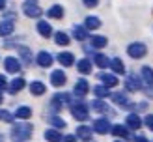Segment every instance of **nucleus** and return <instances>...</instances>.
Wrapping results in <instances>:
<instances>
[{
  "instance_id": "nucleus-17",
  "label": "nucleus",
  "mask_w": 153,
  "mask_h": 142,
  "mask_svg": "<svg viewBox=\"0 0 153 142\" xmlns=\"http://www.w3.org/2000/svg\"><path fill=\"white\" fill-rule=\"evenodd\" d=\"M91 133H94V129H91L90 125H79L76 127V137H79L80 140H90Z\"/></svg>"
},
{
  "instance_id": "nucleus-4",
  "label": "nucleus",
  "mask_w": 153,
  "mask_h": 142,
  "mask_svg": "<svg viewBox=\"0 0 153 142\" xmlns=\"http://www.w3.org/2000/svg\"><path fill=\"white\" fill-rule=\"evenodd\" d=\"M71 114H73L75 120L84 122V120H88L90 112H88V107H86V105H84L82 101H79V103H73V105H71Z\"/></svg>"
},
{
  "instance_id": "nucleus-22",
  "label": "nucleus",
  "mask_w": 153,
  "mask_h": 142,
  "mask_svg": "<svg viewBox=\"0 0 153 142\" xmlns=\"http://www.w3.org/2000/svg\"><path fill=\"white\" fill-rule=\"evenodd\" d=\"M94 62L97 67H101V69H106V67H110V60L106 58L105 54H101V52H97V54L94 56Z\"/></svg>"
},
{
  "instance_id": "nucleus-26",
  "label": "nucleus",
  "mask_w": 153,
  "mask_h": 142,
  "mask_svg": "<svg viewBox=\"0 0 153 142\" xmlns=\"http://www.w3.org/2000/svg\"><path fill=\"white\" fill-rule=\"evenodd\" d=\"M91 109H94L95 112H108L110 109H108V105H106L103 99H94L91 101V105H90Z\"/></svg>"
},
{
  "instance_id": "nucleus-24",
  "label": "nucleus",
  "mask_w": 153,
  "mask_h": 142,
  "mask_svg": "<svg viewBox=\"0 0 153 142\" xmlns=\"http://www.w3.org/2000/svg\"><path fill=\"white\" fill-rule=\"evenodd\" d=\"M91 49H103L106 47V43H108V39H106L105 36H91Z\"/></svg>"
},
{
  "instance_id": "nucleus-30",
  "label": "nucleus",
  "mask_w": 153,
  "mask_h": 142,
  "mask_svg": "<svg viewBox=\"0 0 153 142\" xmlns=\"http://www.w3.org/2000/svg\"><path fill=\"white\" fill-rule=\"evenodd\" d=\"M110 67H112V71L114 73H125V65H123V62H121L120 58H112L110 60Z\"/></svg>"
},
{
  "instance_id": "nucleus-20",
  "label": "nucleus",
  "mask_w": 153,
  "mask_h": 142,
  "mask_svg": "<svg viewBox=\"0 0 153 142\" xmlns=\"http://www.w3.org/2000/svg\"><path fill=\"white\" fill-rule=\"evenodd\" d=\"M26 86V80L22 79V77H17V79H13L11 80V84H10V92L11 94H17V92H21L22 88Z\"/></svg>"
},
{
  "instance_id": "nucleus-14",
  "label": "nucleus",
  "mask_w": 153,
  "mask_h": 142,
  "mask_svg": "<svg viewBox=\"0 0 153 142\" xmlns=\"http://www.w3.org/2000/svg\"><path fill=\"white\" fill-rule=\"evenodd\" d=\"M110 133L116 135V137H120V138H131V135H129V127H127V125H120V123H116V125H112Z\"/></svg>"
},
{
  "instance_id": "nucleus-38",
  "label": "nucleus",
  "mask_w": 153,
  "mask_h": 142,
  "mask_svg": "<svg viewBox=\"0 0 153 142\" xmlns=\"http://www.w3.org/2000/svg\"><path fill=\"white\" fill-rule=\"evenodd\" d=\"M144 123H146V127L149 131H153V114H148L146 118H144Z\"/></svg>"
},
{
  "instance_id": "nucleus-45",
  "label": "nucleus",
  "mask_w": 153,
  "mask_h": 142,
  "mask_svg": "<svg viewBox=\"0 0 153 142\" xmlns=\"http://www.w3.org/2000/svg\"><path fill=\"white\" fill-rule=\"evenodd\" d=\"M0 142H4V137H2V135H0Z\"/></svg>"
},
{
  "instance_id": "nucleus-29",
  "label": "nucleus",
  "mask_w": 153,
  "mask_h": 142,
  "mask_svg": "<svg viewBox=\"0 0 153 142\" xmlns=\"http://www.w3.org/2000/svg\"><path fill=\"white\" fill-rule=\"evenodd\" d=\"M84 26H86L88 30H97L99 26H101V21H99V17H86V21H84Z\"/></svg>"
},
{
  "instance_id": "nucleus-25",
  "label": "nucleus",
  "mask_w": 153,
  "mask_h": 142,
  "mask_svg": "<svg viewBox=\"0 0 153 142\" xmlns=\"http://www.w3.org/2000/svg\"><path fill=\"white\" fill-rule=\"evenodd\" d=\"M76 69L82 75H88V73H91V62L88 58H82V60H79V64H76Z\"/></svg>"
},
{
  "instance_id": "nucleus-19",
  "label": "nucleus",
  "mask_w": 153,
  "mask_h": 142,
  "mask_svg": "<svg viewBox=\"0 0 153 142\" xmlns=\"http://www.w3.org/2000/svg\"><path fill=\"white\" fill-rule=\"evenodd\" d=\"M58 62L62 64L64 67H69V65L75 64V56L71 54V52H60V54H58Z\"/></svg>"
},
{
  "instance_id": "nucleus-5",
  "label": "nucleus",
  "mask_w": 153,
  "mask_h": 142,
  "mask_svg": "<svg viewBox=\"0 0 153 142\" xmlns=\"http://www.w3.org/2000/svg\"><path fill=\"white\" fill-rule=\"evenodd\" d=\"M140 75H142V80H144V86H146L148 94H151L153 92V69L149 65H144Z\"/></svg>"
},
{
  "instance_id": "nucleus-13",
  "label": "nucleus",
  "mask_w": 153,
  "mask_h": 142,
  "mask_svg": "<svg viewBox=\"0 0 153 142\" xmlns=\"http://www.w3.org/2000/svg\"><path fill=\"white\" fill-rule=\"evenodd\" d=\"M142 123H144V122L140 120L138 114H129V116L125 118V125L129 127V129H140Z\"/></svg>"
},
{
  "instance_id": "nucleus-2",
  "label": "nucleus",
  "mask_w": 153,
  "mask_h": 142,
  "mask_svg": "<svg viewBox=\"0 0 153 142\" xmlns=\"http://www.w3.org/2000/svg\"><path fill=\"white\" fill-rule=\"evenodd\" d=\"M127 54L131 56V58H134V60L144 58V56L148 54V47L144 43H140V41H134V43H131L127 47Z\"/></svg>"
},
{
  "instance_id": "nucleus-1",
  "label": "nucleus",
  "mask_w": 153,
  "mask_h": 142,
  "mask_svg": "<svg viewBox=\"0 0 153 142\" xmlns=\"http://www.w3.org/2000/svg\"><path fill=\"white\" fill-rule=\"evenodd\" d=\"M32 133H34V125L17 123V125L11 127V140L13 142H26V140H30Z\"/></svg>"
},
{
  "instance_id": "nucleus-8",
  "label": "nucleus",
  "mask_w": 153,
  "mask_h": 142,
  "mask_svg": "<svg viewBox=\"0 0 153 142\" xmlns=\"http://www.w3.org/2000/svg\"><path fill=\"white\" fill-rule=\"evenodd\" d=\"M88 90H90L88 80L86 79H79V80H76V84H75V88H73V94L76 97H84V95L88 94Z\"/></svg>"
},
{
  "instance_id": "nucleus-28",
  "label": "nucleus",
  "mask_w": 153,
  "mask_h": 142,
  "mask_svg": "<svg viewBox=\"0 0 153 142\" xmlns=\"http://www.w3.org/2000/svg\"><path fill=\"white\" fill-rule=\"evenodd\" d=\"M45 138L49 142H62V135L58 133V129H47L45 131Z\"/></svg>"
},
{
  "instance_id": "nucleus-23",
  "label": "nucleus",
  "mask_w": 153,
  "mask_h": 142,
  "mask_svg": "<svg viewBox=\"0 0 153 142\" xmlns=\"http://www.w3.org/2000/svg\"><path fill=\"white\" fill-rule=\"evenodd\" d=\"M45 84L41 80H32V84H30V92H32V95H43L45 94Z\"/></svg>"
},
{
  "instance_id": "nucleus-40",
  "label": "nucleus",
  "mask_w": 153,
  "mask_h": 142,
  "mask_svg": "<svg viewBox=\"0 0 153 142\" xmlns=\"http://www.w3.org/2000/svg\"><path fill=\"white\" fill-rule=\"evenodd\" d=\"M6 86H7V79L4 77V75H0V92L6 90Z\"/></svg>"
},
{
  "instance_id": "nucleus-18",
  "label": "nucleus",
  "mask_w": 153,
  "mask_h": 142,
  "mask_svg": "<svg viewBox=\"0 0 153 142\" xmlns=\"http://www.w3.org/2000/svg\"><path fill=\"white\" fill-rule=\"evenodd\" d=\"M37 32H39V36H43V37H51L52 36V26L47 21H39L37 22Z\"/></svg>"
},
{
  "instance_id": "nucleus-12",
  "label": "nucleus",
  "mask_w": 153,
  "mask_h": 142,
  "mask_svg": "<svg viewBox=\"0 0 153 142\" xmlns=\"http://www.w3.org/2000/svg\"><path fill=\"white\" fill-rule=\"evenodd\" d=\"M4 67H6V71H10V73H19L21 62H19L17 58H13V56H7L4 60Z\"/></svg>"
},
{
  "instance_id": "nucleus-15",
  "label": "nucleus",
  "mask_w": 153,
  "mask_h": 142,
  "mask_svg": "<svg viewBox=\"0 0 153 142\" xmlns=\"http://www.w3.org/2000/svg\"><path fill=\"white\" fill-rule=\"evenodd\" d=\"M47 17L49 19H62L64 17V6H60V4L51 6L47 10Z\"/></svg>"
},
{
  "instance_id": "nucleus-36",
  "label": "nucleus",
  "mask_w": 153,
  "mask_h": 142,
  "mask_svg": "<svg viewBox=\"0 0 153 142\" xmlns=\"http://www.w3.org/2000/svg\"><path fill=\"white\" fill-rule=\"evenodd\" d=\"M60 101H62V105H69L71 103V95L69 94H54Z\"/></svg>"
},
{
  "instance_id": "nucleus-10",
  "label": "nucleus",
  "mask_w": 153,
  "mask_h": 142,
  "mask_svg": "<svg viewBox=\"0 0 153 142\" xmlns=\"http://www.w3.org/2000/svg\"><path fill=\"white\" fill-rule=\"evenodd\" d=\"M36 62H37V65H39V67H49V65H52V56H51V52L39 51V52H37V56H36Z\"/></svg>"
},
{
  "instance_id": "nucleus-33",
  "label": "nucleus",
  "mask_w": 153,
  "mask_h": 142,
  "mask_svg": "<svg viewBox=\"0 0 153 142\" xmlns=\"http://www.w3.org/2000/svg\"><path fill=\"white\" fill-rule=\"evenodd\" d=\"M54 41H56V45H60V47H65V45H69V36H67L65 32H56L54 34Z\"/></svg>"
},
{
  "instance_id": "nucleus-6",
  "label": "nucleus",
  "mask_w": 153,
  "mask_h": 142,
  "mask_svg": "<svg viewBox=\"0 0 153 142\" xmlns=\"http://www.w3.org/2000/svg\"><path fill=\"white\" fill-rule=\"evenodd\" d=\"M91 129H94L95 133H99V135H106L112 129V123L106 118H97L95 122H94V127H91Z\"/></svg>"
},
{
  "instance_id": "nucleus-46",
  "label": "nucleus",
  "mask_w": 153,
  "mask_h": 142,
  "mask_svg": "<svg viewBox=\"0 0 153 142\" xmlns=\"http://www.w3.org/2000/svg\"><path fill=\"white\" fill-rule=\"evenodd\" d=\"M116 142H123V140H116Z\"/></svg>"
},
{
  "instance_id": "nucleus-34",
  "label": "nucleus",
  "mask_w": 153,
  "mask_h": 142,
  "mask_svg": "<svg viewBox=\"0 0 153 142\" xmlns=\"http://www.w3.org/2000/svg\"><path fill=\"white\" fill-rule=\"evenodd\" d=\"M110 97H112V101L118 103V105H127V103H129V97H127L123 92H116V94H112Z\"/></svg>"
},
{
  "instance_id": "nucleus-42",
  "label": "nucleus",
  "mask_w": 153,
  "mask_h": 142,
  "mask_svg": "<svg viewBox=\"0 0 153 142\" xmlns=\"http://www.w3.org/2000/svg\"><path fill=\"white\" fill-rule=\"evenodd\" d=\"M134 142H149L146 137H138V138H134Z\"/></svg>"
},
{
  "instance_id": "nucleus-37",
  "label": "nucleus",
  "mask_w": 153,
  "mask_h": 142,
  "mask_svg": "<svg viewBox=\"0 0 153 142\" xmlns=\"http://www.w3.org/2000/svg\"><path fill=\"white\" fill-rule=\"evenodd\" d=\"M0 120H4V122H11L13 120V114L7 110H0Z\"/></svg>"
},
{
  "instance_id": "nucleus-3",
  "label": "nucleus",
  "mask_w": 153,
  "mask_h": 142,
  "mask_svg": "<svg viewBox=\"0 0 153 142\" xmlns=\"http://www.w3.org/2000/svg\"><path fill=\"white\" fill-rule=\"evenodd\" d=\"M22 10H25L26 17H30V19H37L41 15V7H39V4H37V0H25Z\"/></svg>"
},
{
  "instance_id": "nucleus-41",
  "label": "nucleus",
  "mask_w": 153,
  "mask_h": 142,
  "mask_svg": "<svg viewBox=\"0 0 153 142\" xmlns=\"http://www.w3.org/2000/svg\"><path fill=\"white\" fill-rule=\"evenodd\" d=\"M62 142H76V137L75 135H67V137L62 138Z\"/></svg>"
},
{
  "instance_id": "nucleus-31",
  "label": "nucleus",
  "mask_w": 153,
  "mask_h": 142,
  "mask_svg": "<svg viewBox=\"0 0 153 142\" xmlns=\"http://www.w3.org/2000/svg\"><path fill=\"white\" fill-rule=\"evenodd\" d=\"M94 94L99 97V99H105V97H110L112 94H110V90H108V86H95L94 88Z\"/></svg>"
},
{
  "instance_id": "nucleus-7",
  "label": "nucleus",
  "mask_w": 153,
  "mask_h": 142,
  "mask_svg": "<svg viewBox=\"0 0 153 142\" xmlns=\"http://www.w3.org/2000/svg\"><path fill=\"white\" fill-rule=\"evenodd\" d=\"M65 82H67V77H65L64 69H54V71L51 73V84H52V86L60 88V86H64Z\"/></svg>"
},
{
  "instance_id": "nucleus-9",
  "label": "nucleus",
  "mask_w": 153,
  "mask_h": 142,
  "mask_svg": "<svg viewBox=\"0 0 153 142\" xmlns=\"http://www.w3.org/2000/svg\"><path fill=\"white\" fill-rule=\"evenodd\" d=\"M97 79L103 82L105 86H108V88H114V86H118V77L116 75H112V73H99L97 75Z\"/></svg>"
},
{
  "instance_id": "nucleus-44",
  "label": "nucleus",
  "mask_w": 153,
  "mask_h": 142,
  "mask_svg": "<svg viewBox=\"0 0 153 142\" xmlns=\"http://www.w3.org/2000/svg\"><path fill=\"white\" fill-rule=\"evenodd\" d=\"M2 101H4V95H2V94H0V105H2Z\"/></svg>"
},
{
  "instance_id": "nucleus-39",
  "label": "nucleus",
  "mask_w": 153,
  "mask_h": 142,
  "mask_svg": "<svg viewBox=\"0 0 153 142\" xmlns=\"http://www.w3.org/2000/svg\"><path fill=\"white\" fill-rule=\"evenodd\" d=\"M82 4L86 6V7H95L99 4V0H82Z\"/></svg>"
},
{
  "instance_id": "nucleus-11",
  "label": "nucleus",
  "mask_w": 153,
  "mask_h": 142,
  "mask_svg": "<svg viewBox=\"0 0 153 142\" xmlns=\"http://www.w3.org/2000/svg\"><path fill=\"white\" fill-rule=\"evenodd\" d=\"M125 88L129 90V92H138V90L142 88V82L138 80L136 75H129V77L125 79Z\"/></svg>"
},
{
  "instance_id": "nucleus-35",
  "label": "nucleus",
  "mask_w": 153,
  "mask_h": 142,
  "mask_svg": "<svg viewBox=\"0 0 153 142\" xmlns=\"http://www.w3.org/2000/svg\"><path fill=\"white\" fill-rule=\"evenodd\" d=\"M49 122H51V125H54V129H65V125H67L65 120H62L60 116H52Z\"/></svg>"
},
{
  "instance_id": "nucleus-27",
  "label": "nucleus",
  "mask_w": 153,
  "mask_h": 142,
  "mask_svg": "<svg viewBox=\"0 0 153 142\" xmlns=\"http://www.w3.org/2000/svg\"><path fill=\"white\" fill-rule=\"evenodd\" d=\"M17 51H19V56L22 58V62H25V64H32L34 56H32V52H30L28 47H19Z\"/></svg>"
},
{
  "instance_id": "nucleus-43",
  "label": "nucleus",
  "mask_w": 153,
  "mask_h": 142,
  "mask_svg": "<svg viewBox=\"0 0 153 142\" xmlns=\"http://www.w3.org/2000/svg\"><path fill=\"white\" fill-rule=\"evenodd\" d=\"M6 6H7L6 0H0V10H6Z\"/></svg>"
},
{
  "instance_id": "nucleus-21",
  "label": "nucleus",
  "mask_w": 153,
  "mask_h": 142,
  "mask_svg": "<svg viewBox=\"0 0 153 142\" xmlns=\"http://www.w3.org/2000/svg\"><path fill=\"white\" fill-rule=\"evenodd\" d=\"M73 36H75V39L76 41H84L88 37V28L86 26H73Z\"/></svg>"
},
{
  "instance_id": "nucleus-16",
  "label": "nucleus",
  "mask_w": 153,
  "mask_h": 142,
  "mask_svg": "<svg viewBox=\"0 0 153 142\" xmlns=\"http://www.w3.org/2000/svg\"><path fill=\"white\" fill-rule=\"evenodd\" d=\"M13 30H15V25H13V21H2L0 22V36L2 37H7V36H11L13 34Z\"/></svg>"
},
{
  "instance_id": "nucleus-32",
  "label": "nucleus",
  "mask_w": 153,
  "mask_h": 142,
  "mask_svg": "<svg viewBox=\"0 0 153 142\" xmlns=\"http://www.w3.org/2000/svg\"><path fill=\"white\" fill-rule=\"evenodd\" d=\"M15 116L21 118V120H28L30 116H32V109L26 107V105H25V107H19L17 110H15Z\"/></svg>"
}]
</instances>
